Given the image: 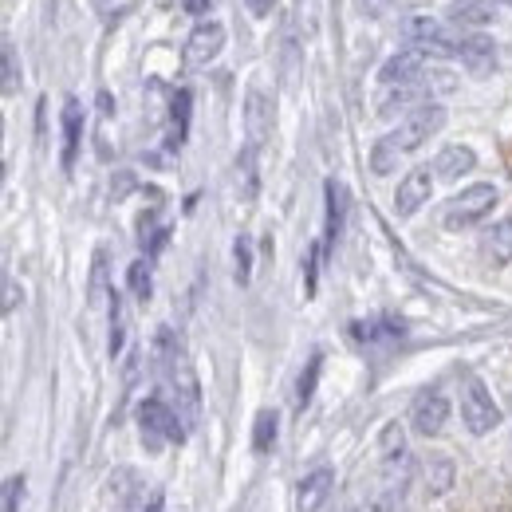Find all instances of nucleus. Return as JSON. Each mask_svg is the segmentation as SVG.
I'll use <instances>...</instances> for the list:
<instances>
[{
    "label": "nucleus",
    "mask_w": 512,
    "mask_h": 512,
    "mask_svg": "<svg viewBox=\"0 0 512 512\" xmlns=\"http://www.w3.org/2000/svg\"><path fill=\"white\" fill-rule=\"evenodd\" d=\"M182 8L193 12V16H205L209 12V0H182Z\"/></svg>",
    "instance_id": "72a5a7b5"
},
{
    "label": "nucleus",
    "mask_w": 512,
    "mask_h": 512,
    "mask_svg": "<svg viewBox=\"0 0 512 512\" xmlns=\"http://www.w3.org/2000/svg\"><path fill=\"white\" fill-rule=\"evenodd\" d=\"M426 489H430V497H442L453 489V461L449 457H442V453L426 457Z\"/></svg>",
    "instance_id": "aec40b11"
},
{
    "label": "nucleus",
    "mask_w": 512,
    "mask_h": 512,
    "mask_svg": "<svg viewBox=\"0 0 512 512\" xmlns=\"http://www.w3.org/2000/svg\"><path fill=\"white\" fill-rule=\"evenodd\" d=\"M16 300H20V288H16V280L8 276V280H4V316L16 308Z\"/></svg>",
    "instance_id": "2f4dec72"
},
{
    "label": "nucleus",
    "mask_w": 512,
    "mask_h": 512,
    "mask_svg": "<svg viewBox=\"0 0 512 512\" xmlns=\"http://www.w3.org/2000/svg\"><path fill=\"white\" fill-rule=\"evenodd\" d=\"M276 438H280V414L272 406H264L253 422V453L268 457L276 449Z\"/></svg>",
    "instance_id": "a211bd4d"
},
{
    "label": "nucleus",
    "mask_w": 512,
    "mask_h": 512,
    "mask_svg": "<svg viewBox=\"0 0 512 512\" xmlns=\"http://www.w3.org/2000/svg\"><path fill=\"white\" fill-rule=\"evenodd\" d=\"M245 4H249V12H253V16H268V12L276 8V0H245Z\"/></svg>",
    "instance_id": "473e14b6"
},
{
    "label": "nucleus",
    "mask_w": 512,
    "mask_h": 512,
    "mask_svg": "<svg viewBox=\"0 0 512 512\" xmlns=\"http://www.w3.org/2000/svg\"><path fill=\"white\" fill-rule=\"evenodd\" d=\"M426 75V56L418 48H406V52H394L383 67H379V83L383 87H398V83H414Z\"/></svg>",
    "instance_id": "f8f14e48"
},
{
    "label": "nucleus",
    "mask_w": 512,
    "mask_h": 512,
    "mask_svg": "<svg viewBox=\"0 0 512 512\" xmlns=\"http://www.w3.org/2000/svg\"><path fill=\"white\" fill-rule=\"evenodd\" d=\"M138 430H142V446L146 449H162V446H182L186 430H182V414L162 398V394H150L138 402Z\"/></svg>",
    "instance_id": "f257e3e1"
},
{
    "label": "nucleus",
    "mask_w": 512,
    "mask_h": 512,
    "mask_svg": "<svg viewBox=\"0 0 512 512\" xmlns=\"http://www.w3.org/2000/svg\"><path fill=\"white\" fill-rule=\"evenodd\" d=\"M501 4H509V8H512V0H501Z\"/></svg>",
    "instance_id": "e433bc0d"
},
{
    "label": "nucleus",
    "mask_w": 512,
    "mask_h": 512,
    "mask_svg": "<svg viewBox=\"0 0 512 512\" xmlns=\"http://www.w3.org/2000/svg\"><path fill=\"white\" fill-rule=\"evenodd\" d=\"M237 170L245 174V201L256 197V146H245V154L237 158Z\"/></svg>",
    "instance_id": "c756f323"
},
{
    "label": "nucleus",
    "mask_w": 512,
    "mask_h": 512,
    "mask_svg": "<svg viewBox=\"0 0 512 512\" xmlns=\"http://www.w3.org/2000/svg\"><path fill=\"white\" fill-rule=\"evenodd\" d=\"M123 339H127V327H123V300H119V292H111V359L123 351Z\"/></svg>",
    "instance_id": "c85d7f7f"
},
{
    "label": "nucleus",
    "mask_w": 512,
    "mask_h": 512,
    "mask_svg": "<svg viewBox=\"0 0 512 512\" xmlns=\"http://www.w3.org/2000/svg\"><path fill=\"white\" fill-rule=\"evenodd\" d=\"M0 75H4V95H16V87H20V60H16L12 40H4V48H0Z\"/></svg>",
    "instance_id": "bb28decb"
},
{
    "label": "nucleus",
    "mask_w": 512,
    "mask_h": 512,
    "mask_svg": "<svg viewBox=\"0 0 512 512\" xmlns=\"http://www.w3.org/2000/svg\"><path fill=\"white\" fill-rule=\"evenodd\" d=\"M320 371H323V355L316 351V355L308 359V367H304L300 383H296V410H304V406L312 402V394H316V383H320Z\"/></svg>",
    "instance_id": "5701e85b"
},
{
    "label": "nucleus",
    "mask_w": 512,
    "mask_h": 512,
    "mask_svg": "<svg viewBox=\"0 0 512 512\" xmlns=\"http://www.w3.org/2000/svg\"><path fill=\"white\" fill-rule=\"evenodd\" d=\"M190 107H193V95L182 87L174 95V111H170V146H182L186 142V130H190Z\"/></svg>",
    "instance_id": "412c9836"
},
{
    "label": "nucleus",
    "mask_w": 512,
    "mask_h": 512,
    "mask_svg": "<svg viewBox=\"0 0 512 512\" xmlns=\"http://www.w3.org/2000/svg\"><path fill=\"white\" fill-rule=\"evenodd\" d=\"M107 296V249H95L91 256V288H87V300L99 304Z\"/></svg>",
    "instance_id": "a878e982"
},
{
    "label": "nucleus",
    "mask_w": 512,
    "mask_h": 512,
    "mask_svg": "<svg viewBox=\"0 0 512 512\" xmlns=\"http://www.w3.org/2000/svg\"><path fill=\"white\" fill-rule=\"evenodd\" d=\"M142 512H162V493H154V497H150V509H142Z\"/></svg>",
    "instance_id": "f704fd0d"
},
{
    "label": "nucleus",
    "mask_w": 512,
    "mask_h": 512,
    "mask_svg": "<svg viewBox=\"0 0 512 512\" xmlns=\"http://www.w3.org/2000/svg\"><path fill=\"white\" fill-rule=\"evenodd\" d=\"M323 249L331 253L343 237V225H347V209H351V197H347V186L339 178H327L323 182Z\"/></svg>",
    "instance_id": "6e6552de"
},
{
    "label": "nucleus",
    "mask_w": 512,
    "mask_h": 512,
    "mask_svg": "<svg viewBox=\"0 0 512 512\" xmlns=\"http://www.w3.org/2000/svg\"><path fill=\"white\" fill-rule=\"evenodd\" d=\"M379 449H383V457H402V449H406V430H402V422H386L383 434H379Z\"/></svg>",
    "instance_id": "cd10ccee"
},
{
    "label": "nucleus",
    "mask_w": 512,
    "mask_h": 512,
    "mask_svg": "<svg viewBox=\"0 0 512 512\" xmlns=\"http://www.w3.org/2000/svg\"><path fill=\"white\" fill-rule=\"evenodd\" d=\"M24 477L16 473V477H8L4 481V512H20V501H24Z\"/></svg>",
    "instance_id": "7c9ffc66"
},
{
    "label": "nucleus",
    "mask_w": 512,
    "mask_h": 512,
    "mask_svg": "<svg viewBox=\"0 0 512 512\" xmlns=\"http://www.w3.org/2000/svg\"><path fill=\"white\" fill-rule=\"evenodd\" d=\"M449 422V398L442 390H422L410 406V426L422 438H438Z\"/></svg>",
    "instance_id": "0eeeda50"
},
{
    "label": "nucleus",
    "mask_w": 512,
    "mask_h": 512,
    "mask_svg": "<svg viewBox=\"0 0 512 512\" xmlns=\"http://www.w3.org/2000/svg\"><path fill=\"white\" fill-rule=\"evenodd\" d=\"M485 253L493 264H512V217L497 221L489 233H485Z\"/></svg>",
    "instance_id": "6ab92c4d"
},
{
    "label": "nucleus",
    "mask_w": 512,
    "mask_h": 512,
    "mask_svg": "<svg viewBox=\"0 0 512 512\" xmlns=\"http://www.w3.org/2000/svg\"><path fill=\"white\" fill-rule=\"evenodd\" d=\"M461 422H465V430L473 438H485V434H493L501 426V406L493 402V390L477 375H469L461 383Z\"/></svg>",
    "instance_id": "7ed1b4c3"
},
{
    "label": "nucleus",
    "mask_w": 512,
    "mask_h": 512,
    "mask_svg": "<svg viewBox=\"0 0 512 512\" xmlns=\"http://www.w3.org/2000/svg\"><path fill=\"white\" fill-rule=\"evenodd\" d=\"M331 493H335V469H312L300 485H296V509L300 512H320L327 501H331Z\"/></svg>",
    "instance_id": "9b49d317"
},
{
    "label": "nucleus",
    "mask_w": 512,
    "mask_h": 512,
    "mask_svg": "<svg viewBox=\"0 0 512 512\" xmlns=\"http://www.w3.org/2000/svg\"><path fill=\"white\" fill-rule=\"evenodd\" d=\"M473 170H477V154H473V146H461V142L446 146L434 158V178H442V182H457V178H465Z\"/></svg>",
    "instance_id": "ddd939ff"
},
{
    "label": "nucleus",
    "mask_w": 512,
    "mask_h": 512,
    "mask_svg": "<svg viewBox=\"0 0 512 512\" xmlns=\"http://www.w3.org/2000/svg\"><path fill=\"white\" fill-rule=\"evenodd\" d=\"M449 24L457 28H485L493 24V0H449Z\"/></svg>",
    "instance_id": "2eb2a0df"
},
{
    "label": "nucleus",
    "mask_w": 512,
    "mask_h": 512,
    "mask_svg": "<svg viewBox=\"0 0 512 512\" xmlns=\"http://www.w3.org/2000/svg\"><path fill=\"white\" fill-rule=\"evenodd\" d=\"M446 119H449L446 107H442L438 99H434V103H422V107H414L398 127L390 130V142H394L402 154H414L426 138H434L438 130L446 127Z\"/></svg>",
    "instance_id": "39448f33"
},
{
    "label": "nucleus",
    "mask_w": 512,
    "mask_h": 512,
    "mask_svg": "<svg viewBox=\"0 0 512 512\" xmlns=\"http://www.w3.org/2000/svg\"><path fill=\"white\" fill-rule=\"evenodd\" d=\"M398 154H402V150L390 142V134H383V138L371 146V170H375L379 178H386L390 170H398Z\"/></svg>",
    "instance_id": "b1692460"
},
{
    "label": "nucleus",
    "mask_w": 512,
    "mask_h": 512,
    "mask_svg": "<svg viewBox=\"0 0 512 512\" xmlns=\"http://www.w3.org/2000/svg\"><path fill=\"white\" fill-rule=\"evenodd\" d=\"M497 201H501V193L497 186H489V182H477V186H465L461 193H453L446 201V213H442V221H446V229H473V225H481L493 209H497Z\"/></svg>",
    "instance_id": "f03ea898"
},
{
    "label": "nucleus",
    "mask_w": 512,
    "mask_h": 512,
    "mask_svg": "<svg viewBox=\"0 0 512 512\" xmlns=\"http://www.w3.org/2000/svg\"><path fill=\"white\" fill-rule=\"evenodd\" d=\"M60 127H64V170L75 166V154H79V142H83V107L79 99H64V115H60Z\"/></svg>",
    "instance_id": "dca6fc26"
},
{
    "label": "nucleus",
    "mask_w": 512,
    "mask_h": 512,
    "mask_svg": "<svg viewBox=\"0 0 512 512\" xmlns=\"http://www.w3.org/2000/svg\"><path fill=\"white\" fill-rule=\"evenodd\" d=\"M386 4H390V0H367V8H371V12H379V8H386Z\"/></svg>",
    "instance_id": "c9c22d12"
},
{
    "label": "nucleus",
    "mask_w": 512,
    "mask_h": 512,
    "mask_svg": "<svg viewBox=\"0 0 512 512\" xmlns=\"http://www.w3.org/2000/svg\"><path fill=\"white\" fill-rule=\"evenodd\" d=\"M127 288L134 300H150V292H154V272H150V260H134L127 268Z\"/></svg>",
    "instance_id": "4be33fe9"
},
{
    "label": "nucleus",
    "mask_w": 512,
    "mask_h": 512,
    "mask_svg": "<svg viewBox=\"0 0 512 512\" xmlns=\"http://www.w3.org/2000/svg\"><path fill=\"white\" fill-rule=\"evenodd\" d=\"M434 193V174L430 166H414L410 174L398 178V190H394V213L398 217H414Z\"/></svg>",
    "instance_id": "1a4fd4ad"
},
{
    "label": "nucleus",
    "mask_w": 512,
    "mask_h": 512,
    "mask_svg": "<svg viewBox=\"0 0 512 512\" xmlns=\"http://www.w3.org/2000/svg\"><path fill=\"white\" fill-rule=\"evenodd\" d=\"M221 52H225V24L221 20H201L190 36H186L182 60L190 67H209Z\"/></svg>",
    "instance_id": "423d86ee"
},
{
    "label": "nucleus",
    "mask_w": 512,
    "mask_h": 512,
    "mask_svg": "<svg viewBox=\"0 0 512 512\" xmlns=\"http://www.w3.org/2000/svg\"><path fill=\"white\" fill-rule=\"evenodd\" d=\"M461 64L469 67L473 75H489L497 67V44L489 36H465L461 44Z\"/></svg>",
    "instance_id": "f3484780"
},
{
    "label": "nucleus",
    "mask_w": 512,
    "mask_h": 512,
    "mask_svg": "<svg viewBox=\"0 0 512 512\" xmlns=\"http://www.w3.org/2000/svg\"><path fill=\"white\" fill-rule=\"evenodd\" d=\"M430 91H434V83H430V75H422V79H414V83H398V87H383V95H379V115L390 119V115H398V111H414V107H422V103H434L430 99Z\"/></svg>",
    "instance_id": "9d476101"
},
{
    "label": "nucleus",
    "mask_w": 512,
    "mask_h": 512,
    "mask_svg": "<svg viewBox=\"0 0 512 512\" xmlns=\"http://www.w3.org/2000/svg\"><path fill=\"white\" fill-rule=\"evenodd\" d=\"M272 127V107H268V95L260 91V87H249V95H245V130H249V146H260L264 142V134Z\"/></svg>",
    "instance_id": "4468645a"
},
{
    "label": "nucleus",
    "mask_w": 512,
    "mask_h": 512,
    "mask_svg": "<svg viewBox=\"0 0 512 512\" xmlns=\"http://www.w3.org/2000/svg\"><path fill=\"white\" fill-rule=\"evenodd\" d=\"M402 32H406L410 48H418L422 56H438V60L461 56V44H465V36H453L446 24L434 20V16H410L402 24Z\"/></svg>",
    "instance_id": "20e7f679"
},
{
    "label": "nucleus",
    "mask_w": 512,
    "mask_h": 512,
    "mask_svg": "<svg viewBox=\"0 0 512 512\" xmlns=\"http://www.w3.org/2000/svg\"><path fill=\"white\" fill-rule=\"evenodd\" d=\"M233 264H237L233 276H237V284L245 288V284L253 280V241H249V237H237V241H233Z\"/></svg>",
    "instance_id": "393cba45"
}]
</instances>
